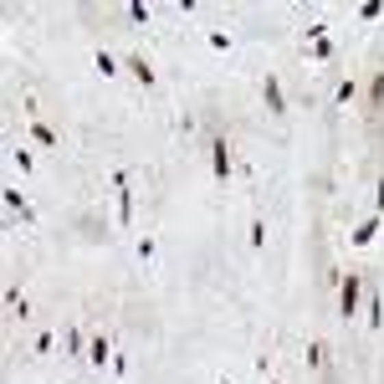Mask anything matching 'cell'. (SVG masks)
<instances>
[{
	"label": "cell",
	"instance_id": "cell-1",
	"mask_svg": "<svg viewBox=\"0 0 384 384\" xmlns=\"http://www.w3.org/2000/svg\"><path fill=\"white\" fill-rule=\"evenodd\" d=\"M359 303H364V287H359V277H344V287H338V307H344V318H354Z\"/></svg>",
	"mask_w": 384,
	"mask_h": 384
},
{
	"label": "cell",
	"instance_id": "cell-2",
	"mask_svg": "<svg viewBox=\"0 0 384 384\" xmlns=\"http://www.w3.org/2000/svg\"><path fill=\"white\" fill-rule=\"evenodd\" d=\"M210 169H216V179H231V138H220V133L210 144Z\"/></svg>",
	"mask_w": 384,
	"mask_h": 384
},
{
	"label": "cell",
	"instance_id": "cell-3",
	"mask_svg": "<svg viewBox=\"0 0 384 384\" xmlns=\"http://www.w3.org/2000/svg\"><path fill=\"white\" fill-rule=\"evenodd\" d=\"M113 185H118V220L128 226V220H133V190H128V169H118V175H113Z\"/></svg>",
	"mask_w": 384,
	"mask_h": 384
},
{
	"label": "cell",
	"instance_id": "cell-4",
	"mask_svg": "<svg viewBox=\"0 0 384 384\" xmlns=\"http://www.w3.org/2000/svg\"><path fill=\"white\" fill-rule=\"evenodd\" d=\"M261 92H266V113H287V98H282V82L266 72L261 77Z\"/></svg>",
	"mask_w": 384,
	"mask_h": 384
},
{
	"label": "cell",
	"instance_id": "cell-5",
	"mask_svg": "<svg viewBox=\"0 0 384 384\" xmlns=\"http://www.w3.org/2000/svg\"><path fill=\"white\" fill-rule=\"evenodd\" d=\"M128 72H133V77L144 82V88H154V82H159V72L149 67V57H128Z\"/></svg>",
	"mask_w": 384,
	"mask_h": 384
},
{
	"label": "cell",
	"instance_id": "cell-6",
	"mask_svg": "<svg viewBox=\"0 0 384 384\" xmlns=\"http://www.w3.org/2000/svg\"><path fill=\"white\" fill-rule=\"evenodd\" d=\"M108 354H113V344H108V338H88V359H92V364H108Z\"/></svg>",
	"mask_w": 384,
	"mask_h": 384
},
{
	"label": "cell",
	"instance_id": "cell-7",
	"mask_svg": "<svg viewBox=\"0 0 384 384\" xmlns=\"http://www.w3.org/2000/svg\"><path fill=\"white\" fill-rule=\"evenodd\" d=\"M31 138H36L41 149H57V128H47V123H31Z\"/></svg>",
	"mask_w": 384,
	"mask_h": 384
},
{
	"label": "cell",
	"instance_id": "cell-8",
	"mask_svg": "<svg viewBox=\"0 0 384 384\" xmlns=\"http://www.w3.org/2000/svg\"><path fill=\"white\" fill-rule=\"evenodd\" d=\"M374 231H379V216H374V220H364V226L354 231V246H369V241H374Z\"/></svg>",
	"mask_w": 384,
	"mask_h": 384
},
{
	"label": "cell",
	"instance_id": "cell-9",
	"mask_svg": "<svg viewBox=\"0 0 384 384\" xmlns=\"http://www.w3.org/2000/svg\"><path fill=\"white\" fill-rule=\"evenodd\" d=\"M369 328H374V333L384 328V297H369Z\"/></svg>",
	"mask_w": 384,
	"mask_h": 384
},
{
	"label": "cell",
	"instance_id": "cell-10",
	"mask_svg": "<svg viewBox=\"0 0 384 384\" xmlns=\"http://www.w3.org/2000/svg\"><path fill=\"white\" fill-rule=\"evenodd\" d=\"M5 205H10V210H16V216H21V220H31V210H26V200H21V190H5Z\"/></svg>",
	"mask_w": 384,
	"mask_h": 384
},
{
	"label": "cell",
	"instance_id": "cell-11",
	"mask_svg": "<svg viewBox=\"0 0 384 384\" xmlns=\"http://www.w3.org/2000/svg\"><path fill=\"white\" fill-rule=\"evenodd\" d=\"M307 57H313V62H328V57H333V47H328V41H307Z\"/></svg>",
	"mask_w": 384,
	"mask_h": 384
},
{
	"label": "cell",
	"instance_id": "cell-12",
	"mask_svg": "<svg viewBox=\"0 0 384 384\" xmlns=\"http://www.w3.org/2000/svg\"><path fill=\"white\" fill-rule=\"evenodd\" d=\"M369 92H374V103H384V72L374 77V88H369Z\"/></svg>",
	"mask_w": 384,
	"mask_h": 384
},
{
	"label": "cell",
	"instance_id": "cell-13",
	"mask_svg": "<svg viewBox=\"0 0 384 384\" xmlns=\"http://www.w3.org/2000/svg\"><path fill=\"white\" fill-rule=\"evenodd\" d=\"M374 200H379V210H384V175H379V190H374Z\"/></svg>",
	"mask_w": 384,
	"mask_h": 384
}]
</instances>
